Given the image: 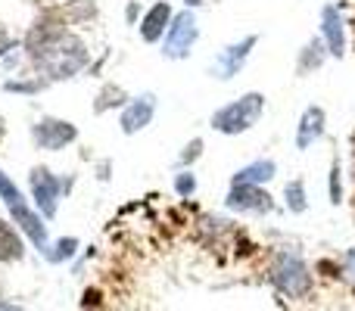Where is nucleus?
Instances as JSON below:
<instances>
[{
  "label": "nucleus",
  "mask_w": 355,
  "mask_h": 311,
  "mask_svg": "<svg viewBox=\"0 0 355 311\" xmlns=\"http://www.w3.org/2000/svg\"><path fill=\"white\" fill-rule=\"evenodd\" d=\"M31 53L50 78H72L87 62L85 41L66 31H41V41H31Z\"/></svg>",
  "instance_id": "1"
},
{
  "label": "nucleus",
  "mask_w": 355,
  "mask_h": 311,
  "mask_svg": "<svg viewBox=\"0 0 355 311\" xmlns=\"http://www.w3.org/2000/svg\"><path fill=\"white\" fill-rule=\"evenodd\" d=\"M265 112V97L262 94H243L240 100H234V103L221 106L218 112L212 116V128L221 131V134H243V131H250L252 125L259 122V116Z\"/></svg>",
  "instance_id": "2"
},
{
  "label": "nucleus",
  "mask_w": 355,
  "mask_h": 311,
  "mask_svg": "<svg viewBox=\"0 0 355 311\" xmlns=\"http://www.w3.org/2000/svg\"><path fill=\"white\" fill-rule=\"evenodd\" d=\"M0 196H3V202H6V208H10V215L16 218V224L31 237V243H35L37 249L47 252V227L41 224V215L31 212L28 202H25V196L19 193V187L3 175V171H0Z\"/></svg>",
  "instance_id": "3"
},
{
  "label": "nucleus",
  "mask_w": 355,
  "mask_h": 311,
  "mask_svg": "<svg viewBox=\"0 0 355 311\" xmlns=\"http://www.w3.org/2000/svg\"><path fill=\"white\" fill-rule=\"evenodd\" d=\"M271 283L281 290L290 299H302L312 290V271L302 262L300 256H290V252H281L271 265Z\"/></svg>",
  "instance_id": "4"
},
{
  "label": "nucleus",
  "mask_w": 355,
  "mask_h": 311,
  "mask_svg": "<svg viewBox=\"0 0 355 311\" xmlns=\"http://www.w3.org/2000/svg\"><path fill=\"white\" fill-rule=\"evenodd\" d=\"M196 37H200V28H196V16L190 10L178 12L172 19V25H168L166 31V44H162V53L168 56V60H184V56L190 53V47L196 44Z\"/></svg>",
  "instance_id": "5"
},
{
  "label": "nucleus",
  "mask_w": 355,
  "mask_h": 311,
  "mask_svg": "<svg viewBox=\"0 0 355 311\" xmlns=\"http://www.w3.org/2000/svg\"><path fill=\"white\" fill-rule=\"evenodd\" d=\"M60 190H62V181L50 168H35L31 171V193H35V202H37V208H41L44 218H53L56 215Z\"/></svg>",
  "instance_id": "6"
},
{
  "label": "nucleus",
  "mask_w": 355,
  "mask_h": 311,
  "mask_svg": "<svg viewBox=\"0 0 355 311\" xmlns=\"http://www.w3.org/2000/svg\"><path fill=\"white\" fill-rule=\"evenodd\" d=\"M31 137L41 150H62L66 143H72L78 137V128L72 122H62V118H41L31 128Z\"/></svg>",
  "instance_id": "7"
},
{
  "label": "nucleus",
  "mask_w": 355,
  "mask_h": 311,
  "mask_svg": "<svg viewBox=\"0 0 355 311\" xmlns=\"http://www.w3.org/2000/svg\"><path fill=\"white\" fill-rule=\"evenodd\" d=\"M256 41L259 37L256 35H250V37H243L240 44H231V47H225L218 53V60H215V66H212V72L218 75L221 81H227V78H234V75L243 69V62H246V56H250V50L256 47Z\"/></svg>",
  "instance_id": "8"
},
{
  "label": "nucleus",
  "mask_w": 355,
  "mask_h": 311,
  "mask_svg": "<svg viewBox=\"0 0 355 311\" xmlns=\"http://www.w3.org/2000/svg\"><path fill=\"white\" fill-rule=\"evenodd\" d=\"M321 31H324V41H327V53L343 56L346 53V22L337 6L327 3L324 10H321Z\"/></svg>",
  "instance_id": "9"
},
{
  "label": "nucleus",
  "mask_w": 355,
  "mask_h": 311,
  "mask_svg": "<svg viewBox=\"0 0 355 311\" xmlns=\"http://www.w3.org/2000/svg\"><path fill=\"white\" fill-rule=\"evenodd\" d=\"M225 202L234 212H271V206H275L262 187H231Z\"/></svg>",
  "instance_id": "10"
},
{
  "label": "nucleus",
  "mask_w": 355,
  "mask_h": 311,
  "mask_svg": "<svg viewBox=\"0 0 355 311\" xmlns=\"http://www.w3.org/2000/svg\"><path fill=\"white\" fill-rule=\"evenodd\" d=\"M156 112V97L153 94H144V97L131 100L128 106H125L122 112V131L125 134H137V131H144L150 125V118H153Z\"/></svg>",
  "instance_id": "11"
},
{
  "label": "nucleus",
  "mask_w": 355,
  "mask_h": 311,
  "mask_svg": "<svg viewBox=\"0 0 355 311\" xmlns=\"http://www.w3.org/2000/svg\"><path fill=\"white\" fill-rule=\"evenodd\" d=\"M324 134V109L321 106H309L300 118V128H296V147L309 150L315 141H321Z\"/></svg>",
  "instance_id": "12"
},
{
  "label": "nucleus",
  "mask_w": 355,
  "mask_h": 311,
  "mask_svg": "<svg viewBox=\"0 0 355 311\" xmlns=\"http://www.w3.org/2000/svg\"><path fill=\"white\" fill-rule=\"evenodd\" d=\"M172 6L168 3H156V6H150L147 10V16H144V22H141V37L144 41H159L162 35H166V25H172Z\"/></svg>",
  "instance_id": "13"
},
{
  "label": "nucleus",
  "mask_w": 355,
  "mask_h": 311,
  "mask_svg": "<svg viewBox=\"0 0 355 311\" xmlns=\"http://www.w3.org/2000/svg\"><path fill=\"white\" fill-rule=\"evenodd\" d=\"M275 171H277V165L271 159H256L252 165H246V168H240L234 175V187H259V184L271 181Z\"/></svg>",
  "instance_id": "14"
},
{
  "label": "nucleus",
  "mask_w": 355,
  "mask_h": 311,
  "mask_svg": "<svg viewBox=\"0 0 355 311\" xmlns=\"http://www.w3.org/2000/svg\"><path fill=\"white\" fill-rule=\"evenodd\" d=\"M22 252H25V246L19 240V233L6 221H0V262H19Z\"/></svg>",
  "instance_id": "15"
},
{
  "label": "nucleus",
  "mask_w": 355,
  "mask_h": 311,
  "mask_svg": "<svg viewBox=\"0 0 355 311\" xmlns=\"http://www.w3.org/2000/svg\"><path fill=\"white\" fill-rule=\"evenodd\" d=\"M287 208L290 212H306L309 202H306V187H302V181H290L287 184Z\"/></svg>",
  "instance_id": "16"
},
{
  "label": "nucleus",
  "mask_w": 355,
  "mask_h": 311,
  "mask_svg": "<svg viewBox=\"0 0 355 311\" xmlns=\"http://www.w3.org/2000/svg\"><path fill=\"white\" fill-rule=\"evenodd\" d=\"M321 62H324V47H321V41H312L306 47V53H302V62H300V72H309V69H318Z\"/></svg>",
  "instance_id": "17"
},
{
  "label": "nucleus",
  "mask_w": 355,
  "mask_h": 311,
  "mask_svg": "<svg viewBox=\"0 0 355 311\" xmlns=\"http://www.w3.org/2000/svg\"><path fill=\"white\" fill-rule=\"evenodd\" d=\"M75 249H78V240L66 237V240H60V243L53 246V252H47V258H50V262H66V258H72Z\"/></svg>",
  "instance_id": "18"
},
{
  "label": "nucleus",
  "mask_w": 355,
  "mask_h": 311,
  "mask_svg": "<svg viewBox=\"0 0 355 311\" xmlns=\"http://www.w3.org/2000/svg\"><path fill=\"white\" fill-rule=\"evenodd\" d=\"M331 202L340 206L343 202V184H340V162L331 165Z\"/></svg>",
  "instance_id": "19"
},
{
  "label": "nucleus",
  "mask_w": 355,
  "mask_h": 311,
  "mask_svg": "<svg viewBox=\"0 0 355 311\" xmlns=\"http://www.w3.org/2000/svg\"><path fill=\"white\" fill-rule=\"evenodd\" d=\"M175 190H178L181 196H190V193L196 190V177L190 175V171H181V175L175 177Z\"/></svg>",
  "instance_id": "20"
},
{
  "label": "nucleus",
  "mask_w": 355,
  "mask_h": 311,
  "mask_svg": "<svg viewBox=\"0 0 355 311\" xmlns=\"http://www.w3.org/2000/svg\"><path fill=\"white\" fill-rule=\"evenodd\" d=\"M200 150H202V141H193V143H187V150H184V153H181V165L193 162V159L200 156Z\"/></svg>",
  "instance_id": "21"
},
{
  "label": "nucleus",
  "mask_w": 355,
  "mask_h": 311,
  "mask_svg": "<svg viewBox=\"0 0 355 311\" xmlns=\"http://www.w3.org/2000/svg\"><path fill=\"white\" fill-rule=\"evenodd\" d=\"M10 47H12V41H10V37H6V35H3V31H0V56H3V53H6V50H10Z\"/></svg>",
  "instance_id": "22"
},
{
  "label": "nucleus",
  "mask_w": 355,
  "mask_h": 311,
  "mask_svg": "<svg viewBox=\"0 0 355 311\" xmlns=\"http://www.w3.org/2000/svg\"><path fill=\"white\" fill-rule=\"evenodd\" d=\"M0 311H22V308L12 305V302H0Z\"/></svg>",
  "instance_id": "23"
},
{
  "label": "nucleus",
  "mask_w": 355,
  "mask_h": 311,
  "mask_svg": "<svg viewBox=\"0 0 355 311\" xmlns=\"http://www.w3.org/2000/svg\"><path fill=\"white\" fill-rule=\"evenodd\" d=\"M3 134H6V125H3V118H0V141H3Z\"/></svg>",
  "instance_id": "24"
},
{
  "label": "nucleus",
  "mask_w": 355,
  "mask_h": 311,
  "mask_svg": "<svg viewBox=\"0 0 355 311\" xmlns=\"http://www.w3.org/2000/svg\"><path fill=\"white\" fill-rule=\"evenodd\" d=\"M184 3H187V6H200L202 0H184Z\"/></svg>",
  "instance_id": "25"
}]
</instances>
